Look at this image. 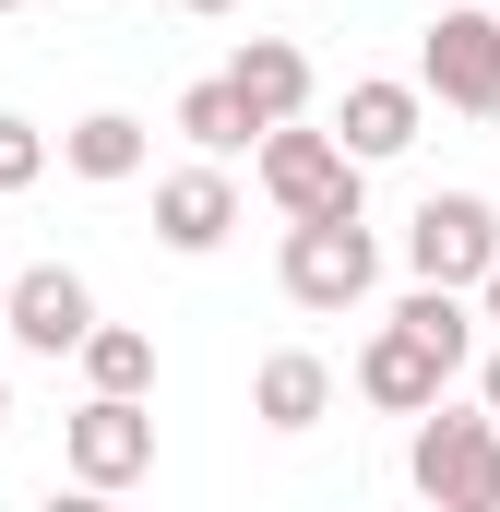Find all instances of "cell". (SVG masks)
Returning <instances> with one entry per match:
<instances>
[{"mask_svg": "<svg viewBox=\"0 0 500 512\" xmlns=\"http://www.w3.org/2000/svg\"><path fill=\"white\" fill-rule=\"evenodd\" d=\"M405 477H417V501L441 512H500V417H453V405H417V429H405Z\"/></svg>", "mask_w": 500, "mask_h": 512, "instance_id": "cell-1", "label": "cell"}, {"mask_svg": "<svg viewBox=\"0 0 500 512\" xmlns=\"http://www.w3.org/2000/svg\"><path fill=\"white\" fill-rule=\"evenodd\" d=\"M417 96L453 108V120H500V12H477V0H429Z\"/></svg>", "mask_w": 500, "mask_h": 512, "instance_id": "cell-2", "label": "cell"}, {"mask_svg": "<svg viewBox=\"0 0 500 512\" xmlns=\"http://www.w3.org/2000/svg\"><path fill=\"white\" fill-rule=\"evenodd\" d=\"M274 274H286V298L298 310H358L381 286V239L370 215H286V251H274Z\"/></svg>", "mask_w": 500, "mask_h": 512, "instance_id": "cell-3", "label": "cell"}, {"mask_svg": "<svg viewBox=\"0 0 500 512\" xmlns=\"http://www.w3.org/2000/svg\"><path fill=\"white\" fill-rule=\"evenodd\" d=\"M250 155H262V191H274V215H370V167H358L334 131L274 120Z\"/></svg>", "mask_w": 500, "mask_h": 512, "instance_id": "cell-4", "label": "cell"}, {"mask_svg": "<svg viewBox=\"0 0 500 512\" xmlns=\"http://www.w3.org/2000/svg\"><path fill=\"white\" fill-rule=\"evenodd\" d=\"M60 465H72V489H131V477H155V405H143V393H84V405L60 417Z\"/></svg>", "mask_w": 500, "mask_h": 512, "instance_id": "cell-5", "label": "cell"}, {"mask_svg": "<svg viewBox=\"0 0 500 512\" xmlns=\"http://www.w3.org/2000/svg\"><path fill=\"white\" fill-rule=\"evenodd\" d=\"M489 251H500V203L489 191H429L405 215V274H429V286H477Z\"/></svg>", "mask_w": 500, "mask_h": 512, "instance_id": "cell-6", "label": "cell"}, {"mask_svg": "<svg viewBox=\"0 0 500 512\" xmlns=\"http://www.w3.org/2000/svg\"><path fill=\"white\" fill-rule=\"evenodd\" d=\"M84 322H96V286H84L72 262H24V274L0 286V334H12L24 358H72Z\"/></svg>", "mask_w": 500, "mask_h": 512, "instance_id": "cell-7", "label": "cell"}, {"mask_svg": "<svg viewBox=\"0 0 500 512\" xmlns=\"http://www.w3.org/2000/svg\"><path fill=\"white\" fill-rule=\"evenodd\" d=\"M453 370H465V358H453L441 334H417V322H381L370 346H358V393H370L381 417H417V405H441V393H453Z\"/></svg>", "mask_w": 500, "mask_h": 512, "instance_id": "cell-8", "label": "cell"}, {"mask_svg": "<svg viewBox=\"0 0 500 512\" xmlns=\"http://www.w3.org/2000/svg\"><path fill=\"white\" fill-rule=\"evenodd\" d=\"M227 227H239V179H227V155H203V167H167L155 179V239L179 262L227 251Z\"/></svg>", "mask_w": 500, "mask_h": 512, "instance_id": "cell-9", "label": "cell"}, {"mask_svg": "<svg viewBox=\"0 0 500 512\" xmlns=\"http://www.w3.org/2000/svg\"><path fill=\"white\" fill-rule=\"evenodd\" d=\"M417 131H429V96H417V84H393V72H358V84L334 96V143H346L358 167H393Z\"/></svg>", "mask_w": 500, "mask_h": 512, "instance_id": "cell-10", "label": "cell"}, {"mask_svg": "<svg viewBox=\"0 0 500 512\" xmlns=\"http://www.w3.org/2000/svg\"><path fill=\"white\" fill-rule=\"evenodd\" d=\"M227 84L250 96V120H310V48L298 36H239V60H227Z\"/></svg>", "mask_w": 500, "mask_h": 512, "instance_id": "cell-11", "label": "cell"}, {"mask_svg": "<svg viewBox=\"0 0 500 512\" xmlns=\"http://www.w3.org/2000/svg\"><path fill=\"white\" fill-rule=\"evenodd\" d=\"M250 417H262V429H286V441H298V429H322V417H334V370H322L310 346L262 358V370H250Z\"/></svg>", "mask_w": 500, "mask_h": 512, "instance_id": "cell-12", "label": "cell"}, {"mask_svg": "<svg viewBox=\"0 0 500 512\" xmlns=\"http://www.w3.org/2000/svg\"><path fill=\"white\" fill-rule=\"evenodd\" d=\"M143 155H155V131L131 120V108H84V120L60 131V167H72V179H96V191L143 179Z\"/></svg>", "mask_w": 500, "mask_h": 512, "instance_id": "cell-13", "label": "cell"}, {"mask_svg": "<svg viewBox=\"0 0 500 512\" xmlns=\"http://www.w3.org/2000/svg\"><path fill=\"white\" fill-rule=\"evenodd\" d=\"M84 393H155V334L143 322H84Z\"/></svg>", "mask_w": 500, "mask_h": 512, "instance_id": "cell-14", "label": "cell"}, {"mask_svg": "<svg viewBox=\"0 0 500 512\" xmlns=\"http://www.w3.org/2000/svg\"><path fill=\"white\" fill-rule=\"evenodd\" d=\"M179 131H191L203 155H250V143H262V120H250V96L227 84V72H203V84L179 96Z\"/></svg>", "mask_w": 500, "mask_h": 512, "instance_id": "cell-15", "label": "cell"}, {"mask_svg": "<svg viewBox=\"0 0 500 512\" xmlns=\"http://www.w3.org/2000/svg\"><path fill=\"white\" fill-rule=\"evenodd\" d=\"M36 179H48V131L0 108V191H36Z\"/></svg>", "mask_w": 500, "mask_h": 512, "instance_id": "cell-16", "label": "cell"}, {"mask_svg": "<svg viewBox=\"0 0 500 512\" xmlns=\"http://www.w3.org/2000/svg\"><path fill=\"white\" fill-rule=\"evenodd\" d=\"M465 298H477V322H489V334H500V251H489V274H477Z\"/></svg>", "mask_w": 500, "mask_h": 512, "instance_id": "cell-17", "label": "cell"}, {"mask_svg": "<svg viewBox=\"0 0 500 512\" xmlns=\"http://www.w3.org/2000/svg\"><path fill=\"white\" fill-rule=\"evenodd\" d=\"M477 405H489V417H500V346H489V358H477Z\"/></svg>", "mask_w": 500, "mask_h": 512, "instance_id": "cell-18", "label": "cell"}, {"mask_svg": "<svg viewBox=\"0 0 500 512\" xmlns=\"http://www.w3.org/2000/svg\"><path fill=\"white\" fill-rule=\"evenodd\" d=\"M179 12H239V0H179Z\"/></svg>", "mask_w": 500, "mask_h": 512, "instance_id": "cell-19", "label": "cell"}, {"mask_svg": "<svg viewBox=\"0 0 500 512\" xmlns=\"http://www.w3.org/2000/svg\"><path fill=\"white\" fill-rule=\"evenodd\" d=\"M0 429H12V382H0Z\"/></svg>", "mask_w": 500, "mask_h": 512, "instance_id": "cell-20", "label": "cell"}, {"mask_svg": "<svg viewBox=\"0 0 500 512\" xmlns=\"http://www.w3.org/2000/svg\"><path fill=\"white\" fill-rule=\"evenodd\" d=\"M0 286H12V262H0Z\"/></svg>", "mask_w": 500, "mask_h": 512, "instance_id": "cell-21", "label": "cell"}, {"mask_svg": "<svg viewBox=\"0 0 500 512\" xmlns=\"http://www.w3.org/2000/svg\"><path fill=\"white\" fill-rule=\"evenodd\" d=\"M0 12H12V0H0Z\"/></svg>", "mask_w": 500, "mask_h": 512, "instance_id": "cell-22", "label": "cell"}]
</instances>
